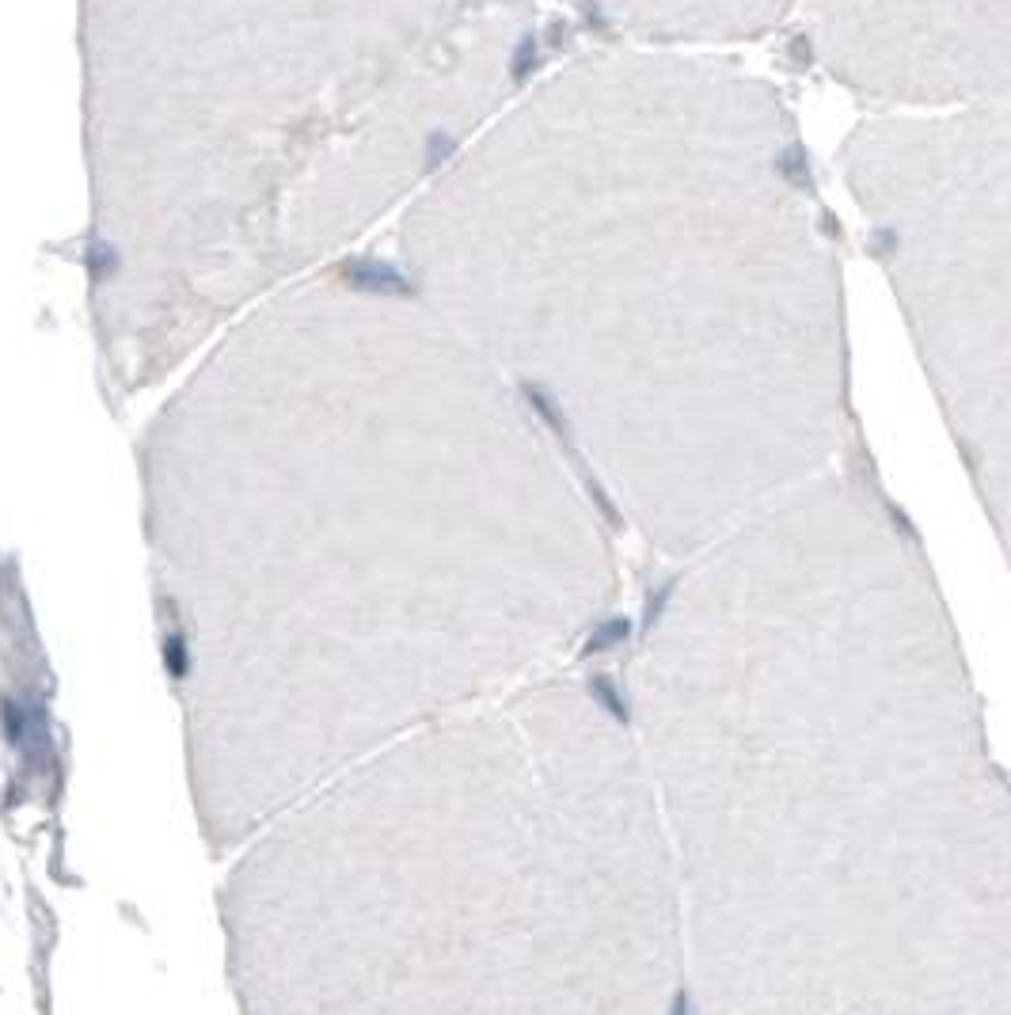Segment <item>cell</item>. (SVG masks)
Here are the masks:
<instances>
[{"mask_svg": "<svg viewBox=\"0 0 1011 1015\" xmlns=\"http://www.w3.org/2000/svg\"><path fill=\"white\" fill-rule=\"evenodd\" d=\"M848 187L909 312L951 430L1008 529V115L970 103L882 118L844 149Z\"/></svg>", "mask_w": 1011, "mask_h": 1015, "instance_id": "6", "label": "cell"}, {"mask_svg": "<svg viewBox=\"0 0 1011 1015\" xmlns=\"http://www.w3.org/2000/svg\"><path fill=\"white\" fill-rule=\"evenodd\" d=\"M137 476L213 856L563 670L620 594L597 498L533 400L426 301L331 270L202 350Z\"/></svg>", "mask_w": 1011, "mask_h": 1015, "instance_id": "1", "label": "cell"}, {"mask_svg": "<svg viewBox=\"0 0 1011 1015\" xmlns=\"http://www.w3.org/2000/svg\"><path fill=\"white\" fill-rule=\"evenodd\" d=\"M221 886L240 1015H673L681 913L624 708L555 670L255 833Z\"/></svg>", "mask_w": 1011, "mask_h": 1015, "instance_id": "4", "label": "cell"}, {"mask_svg": "<svg viewBox=\"0 0 1011 1015\" xmlns=\"http://www.w3.org/2000/svg\"><path fill=\"white\" fill-rule=\"evenodd\" d=\"M692 1015H1011L1008 784L863 472L711 540L628 662Z\"/></svg>", "mask_w": 1011, "mask_h": 1015, "instance_id": "2", "label": "cell"}, {"mask_svg": "<svg viewBox=\"0 0 1011 1015\" xmlns=\"http://www.w3.org/2000/svg\"><path fill=\"white\" fill-rule=\"evenodd\" d=\"M99 388L134 403L514 99L533 0H80Z\"/></svg>", "mask_w": 1011, "mask_h": 1015, "instance_id": "5", "label": "cell"}, {"mask_svg": "<svg viewBox=\"0 0 1011 1015\" xmlns=\"http://www.w3.org/2000/svg\"><path fill=\"white\" fill-rule=\"evenodd\" d=\"M776 88L593 50L521 88L403 213L422 301L544 407L662 556L833 468L837 236Z\"/></svg>", "mask_w": 1011, "mask_h": 1015, "instance_id": "3", "label": "cell"}]
</instances>
